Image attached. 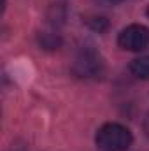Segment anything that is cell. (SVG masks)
Listing matches in <instances>:
<instances>
[{
	"instance_id": "6da1fadb",
	"label": "cell",
	"mask_w": 149,
	"mask_h": 151,
	"mask_svg": "<svg viewBox=\"0 0 149 151\" xmlns=\"http://www.w3.org/2000/svg\"><path fill=\"white\" fill-rule=\"evenodd\" d=\"M132 142V132L121 123H105L95 135V144L100 151H126Z\"/></svg>"
},
{
	"instance_id": "7a4b0ae2",
	"label": "cell",
	"mask_w": 149,
	"mask_h": 151,
	"mask_svg": "<svg viewBox=\"0 0 149 151\" xmlns=\"http://www.w3.org/2000/svg\"><path fill=\"white\" fill-rule=\"evenodd\" d=\"M117 46L132 53L146 51L149 47V28L144 25H128L119 32Z\"/></svg>"
},
{
	"instance_id": "3957f363",
	"label": "cell",
	"mask_w": 149,
	"mask_h": 151,
	"mask_svg": "<svg viewBox=\"0 0 149 151\" xmlns=\"http://www.w3.org/2000/svg\"><path fill=\"white\" fill-rule=\"evenodd\" d=\"M74 72L79 77H98L104 72V62L93 49H82L74 60Z\"/></svg>"
},
{
	"instance_id": "277c9868",
	"label": "cell",
	"mask_w": 149,
	"mask_h": 151,
	"mask_svg": "<svg viewBox=\"0 0 149 151\" xmlns=\"http://www.w3.org/2000/svg\"><path fill=\"white\" fill-rule=\"evenodd\" d=\"M130 72L139 77V79H146L149 81V56H139V58H133L128 65Z\"/></svg>"
},
{
	"instance_id": "5b68a950",
	"label": "cell",
	"mask_w": 149,
	"mask_h": 151,
	"mask_svg": "<svg viewBox=\"0 0 149 151\" xmlns=\"http://www.w3.org/2000/svg\"><path fill=\"white\" fill-rule=\"evenodd\" d=\"M40 44H42L44 47H49V49H53V47H58V46H60V39H58V35H51V34H42Z\"/></svg>"
},
{
	"instance_id": "8992f818",
	"label": "cell",
	"mask_w": 149,
	"mask_h": 151,
	"mask_svg": "<svg viewBox=\"0 0 149 151\" xmlns=\"http://www.w3.org/2000/svg\"><path fill=\"white\" fill-rule=\"evenodd\" d=\"M88 25L93 28V30H98V32H104L107 28V19L105 18H100V16H95L91 19H88Z\"/></svg>"
},
{
	"instance_id": "52a82bcc",
	"label": "cell",
	"mask_w": 149,
	"mask_h": 151,
	"mask_svg": "<svg viewBox=\"0 0 149 151\" xmlns=\"http://www.w3.org/2000/svg\"><path fill=\"white\" fill-rule=\"evenodd\" d=\"M97 4H100V5H117V4H121L123 0H95Z\"/></svg>"
},
{
	"instance_id": "ba28073f",
	"label": "cell",
	"mask_w": 149,
	"mask_h": 151,
	"mask_svg": "<svg viewBox=\"0 0 149 151\" xmlns=\"http://www.w3.org/2000/svg\"><path fill=\"white\" fill-rule=\"evenodd\" d=\"M142 128H144V134H146V137L149 139V113L146 114V118H144V121H142Z\"/></svg>"
},
{
	"instance_id": "9c48e42d",
	"label": "cell",
	"mask_w": 149,
	"mask_h": 151,
	"mask_svg": "<svg viewBox=\"0 0 149 151\" xmlns=\"http://www.w3.org/2000/svg\"><path fill=\"white\" fill-rule=\"evenodd\" d=\"M148 18H149V7H148Z\"/></svg>"
}]
</instances>
